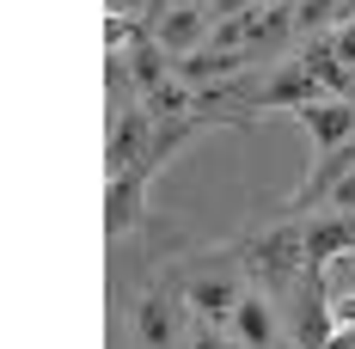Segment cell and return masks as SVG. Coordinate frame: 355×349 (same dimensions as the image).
Returning a JSON list of instances; mask_svg holds the SVG:
<instances>
[{
  "label": "cell",
  "instance_id": "obj_13",
  "mask_svg": "<svg viewBox=\"0 0 355 349\" xmlns=\"http://www.w3.org/2000/svg\"><path fill=\"white\" fill-rule=\"evenodd\" d=\"M300 62H306V74L319 80V86L331 92V99H349V80H355V74L343 68V62H337V49H331V37H313Z\"/></svg>",
  "mask_w": 355,
  "mask_h": 349
},
{
  "label": "cell",
  "instance_id": "obj_15",
  "mask_svg": "<svg viewBox=\"0 0 355 349\" xmlns=\"http://www.w3.org/2000/svg\"><path fill=\"white\" fill-rule=\"evenodd\" d=\"M129 74H135L141 92H159L166 86V49H159V37H147V43L129 49Z\"/></svg>",
  "mask_w": 355,
  "mask_h": 349
},
{
  "label": "cell",
  "instance_id": "obj_19",
  "mask_svg": "<svg viewBox=\"0 0 355 349\" xmlns=\"http://www.w3.org/2000/svg\"><path fill=\"white\" fill-rule=\"evenodd\" d=\"M331 49H337V62H343V68L355 74V19H349V25H337V31H331Z\"/></svg>",
  "mask_w": 355,
  "mask_h": 349
},
{
  "label": "cell",
  "instance_id": "obj_23",
  "mask_svg": "<svg viewBox=\"0 0 355 349\" xmlns=\"http://www.w3.org/2000/svg\"><path fill=\"white\" fill-rule=\"evenodd\" d=\"M324 349H355V331H349V325H337V331H331V343H324Z\"/></svg>",
  "mask_w": 355,
  "mask_h": 349
},
{
  "label": "cell",
  "instance_id": "obj_11",
  "mask_svg": "<svg viewBox=\"0 0 355 349\" xmlns=\"http://www.w3.org/2000/svg\"><path fill=\"white\" fill-rule=\"evenodd\" d=\"M239 300H245V294H239V282H233V276H196V282H190V313H202L209 325L233 318V313H239Z\"/></svg>",
  "mask_w": 355,
  "mask_h": 349
},
{
  "label": "cell",
  "instance_id": "obj_17",
  "mask_svg": "<svg viewBox=\"0 0 355 349\" xmlns=\"http://www.w3.org/2000/svg\"><path fill=\"white\" fill-rule=\"evenodd\" d=\"M324 25H337V0H294V31L319 37Z\"/></svg>",
  "mask_w": 355,
  "mask_h": 349
},
{
  "label": "cell",
  "instance_id": "obj_18",
  "mask_svg": "<svg viewBox=\"0 0 355 349\" xmlns=\"http://www.w3.org/2000/svg\"><path fill=\"white\" fill-rule=\"evenodd\" d=\"M105 43H110V56H116V49L129 56L135 43H147V31L135 25V19H129V12H110V19H105Z\"/></svg>",
  "mask_w": 355,
  "mask_h": 349
},
{
  "label": "cell",
  "instance_id": "obj_16",
  "mask_svg": "<svg viewBox=\"0 0 355 349\" xmlns=\"http://www.w3.org/2000/svg\"><path fill=\"white\" fill-rule=\"evenodd\" d=\"M190 105H196V99H190L184 80H166L159 92H147V117H153V123H166V117H190Z\"/></svg>",
  "mask_w": 355,
  "mask_h": 349
},
{
  "label": "cell",
  "instance_id": "obj_4",
  "mask_svg": "<svg viewBox=\"0 0 355 349\" xmlns=\"http://www.w3.org/2000/svg\"><path fill=\"white\" fill-rule=\"evenodd\" d=\"M294 117H300V129L313 141V160L331 153V147H343V141H355V105L349 99H319V105H300Z\"/></svg>",
  "mask_w": 355,
  "mask_h": 349
},
{
  "label": "cell",
  "instance_id": "obj_1",
  "mask_svg": "<svg viewBox=\"0 0 355 349\" xmlns=\"http://www.w3.org/2000/svg\"><path fill=\"white\" fill-rule=\"evenodd\" d=\"M239 257H245V270L263 282V288H282V282L306 276V227L282 221V227L245 239V245H239Z\"/></svg>",
  "mask_w": 355,
  "mask_h": 349
},
{
  "label": "cell",
  "instance_id": "obj_26",
  "mask_svg": "<svg viewBox=\"0 0 355 349\" xmlns=\"http://www.w3.org/2000/svg\"><path fill=\"white\" fill-rule=\"evenodd\" d=\"M282 6H294V0H282Z\"/></svg>",
  "mask_w": 355,
  "mask_h": 349
},
{
  "label": "cell",
  "instance_id": "obj_10",
  "mask_svg": "<svg viewBox=\"0 0 355 349\" xmlns=\"http://www.w3.org/2000/svg\"><path fill=\"white\" fill-rule=\"evenodd\" d=\"M349 172H355V141H343V147H331V153H319V160H313V172H306V184L288 196V209H313V203H319V196H331Z\"/></svg>",
  "mask_w": 355,
  "mask_h": 349
},
{
  "label": "cell",
  "instance_id": "obj_21",
  "mask_svg": "<svg viewBox=\"0 0 355 349\" xmlns=\"http://www.w3.org/2000/svg\"><path fill=\"white\" fill-rule=\"evenodd\" d=\"M331 203H337V214H355V172L343 178L337 190H331Z\"/></svg>",
  "mask_w": 355,
  "mask_h": 349
},
{
  "label": "cell",
  "instance_id": "obj_9",
  "mask_svg": "<svg viewBox=\"0 0 355 349\" xmlns=\"http://www.w3.org/2000/svg\"><path fill=\"white\" fill-rule=\"evenodd\" d=\"M355 251V214H324L306 227V276H324L331 257H349Z\"/></svg>",
  "mask_w": 355,
  "mask_h": 349
},
{
  "label": "cell",
  "instance_id": "obj_20",
  "mask_svg": "<svg viewBox=\"0 0 355 349\" xmlns=\"http://www.w3.org/2000/svg\"><path fill=\"white\" fill-rule=\"evenodd\" d=\"M251 6H263V0H209V19H233V12H251Z\"/></svg>",
  "mask_w": 355,
  "mask_h": 349
},
{
  "label": "cell",
  "instance_id": "obj_5",
  "mask_svg": "<svg viewBox=\"0 0 355 349\" xmlns=\"http://www.w3.org/2000/svg\"><path fill=\"white\" fill-rule=\"evenodd\" d=\"M153 37H159L166 56H196V43L214 37V19H209V6H166Z\"/></svg>",
  "mask_w": 355,
  "mask_h": 349
},
{
  "label": "cell",
  "instance_id": "obj_14",
  "mask_svg": "<svg viewBox=\"0 0 355 349\" xmlns=\"http://www.w3.org/2000/svg\"><path fill=\"white\" fill-rule=\"evenodd\" d=\"M233 331H239L251 349H270L276 343V313H270V300H263V294H245L239 313H233Z\"/></svg>",
  "mask_w": 355,
  "mask_h": 349
},
{
  "label": "cell",
  "instance_id": "obj_22",
  "mask_svg": "<svg viewBox=\"0 0 355 349\" xmlns=\"http://www.w3.org/2000/svg\"><path fill=\"white\" fill-rule=\"evenodd\" d=\"M331 318H337V325H349V331H355V294H337V300H331Z\"/></svg>",
  "mask_w": 355,
  "mask_h": 349
},
{
  "label": "cell",
  "instance_id": "obj_8",
  "mask_svg": "<svg viewBox=\"0 0 355 349\" xmlns=\"http://www.w3.org/2000/svg\"><path fill=\"white\" fill-rule=\"evenodd\" d=\"M147 209V172H116L105 178V233L116 239V233H129L135 221H141Z\"/></svg>",
  "mask_w": 355,
  "mask_h": 349
},
{
  "label": "cell",
  "instance_id": "obj_2",
  "mask_svg": "<svg viewBox=\"0 0 355 349\" xmlns=\"http://www.w3.org/2000/svg\"><path fill=\"white\" fill-rule=\"evenodd\" d=\"M319 99H331V92L306 74V62H300V56H294V62H282V68H276L257 92H251V105H263V110H300V105H319Z\"/></svg>",
  "mask_w": 355,
  "mask_h": 349
},
{
  "label": "cell",
  "instance_id": "obj_12",
  "mask_svg": "<svg viewBox=\"0 0 355 349\" xmlns=\"http://www.w3.org/2000/svg\"><path fill=\"white\" fill-rule=\"evenodd\" d=\"M135 331H141L147 349H172V337H178V300L172 294H147L141 307H135Z\"/></svg>",
  "mask_w": 355,
  "mask_h": 349
},
{
  "label": "cell",
  "instance_id": "obj_25",
  "mask_svg": "<svg viewBox=\"0 0 355 349\" xmlns=\"http://www.w3.org/2000/svg\"><path fill=\"white\" fill-rule=\"evenodd\" d=\"M355 19V0H337V25H349Z\"/></svg>",
  "mask_w": 355,
  "mask_h": 349
},
{
  "label": "cell",
  "instance_id": "obj_7",
  "mask_svg": "<svg viewBox=\"0 0 355 349\" xmlns=\"http://www.w3.org/2000/svg\"><path fill=\"white\" fill-rule=\"evenodd\" d=\"M331 331H337V318H331L324 276H306V294H300V307H294V349H324Z\"/></svg>",
  "mask_w": 355,
  "mask_h": 349
},
{
  "label": "cell",
  "instance_id": "obj_6",
  "mask_svg": "<svg viewBox=\"0 0 355 349\" xmlns=\"http://www.w3.org/2000/svg\"><path fill=\"white\" fill-rule=\"evenodd\" d=\"M257 56L251 49H196V56H178L172 62V80H184V86H209V80H233V74H245Z\"/></svg>",
  "mask_w": 355,
  "mask_h": 349
},
{
  "label": "cell",
  "instance_id": "obj_24",
  "mask_svg": "<svg viewBox=\"0 0 355 349\" xmlns=\"http://www.w3.org/2000/svg\"><path fill=\"white\" fill-rule=\"evenodd\" d=\"M190 349H227V343H220L214 331H196V343H190Z\"/></svg>",
  "mask_w": 355,
  "mask_h": 349
},
{
  "label": "cell",
  "instance_id": "obj_3",
  "mask_svg": "<svg viewBox=\"0 0 355 349\" xmlns=\"http://www.w3.org/2000/svg\"><path fill=\"white\" fill-rule=\"evenodd\" d=\"M147 141H153V117L147 105H123V117L110 123V147H105V172H135L147 160Z\"/></svg>",
  "mask_w": 355,
  "mask_h": 349
}]
</instances>
